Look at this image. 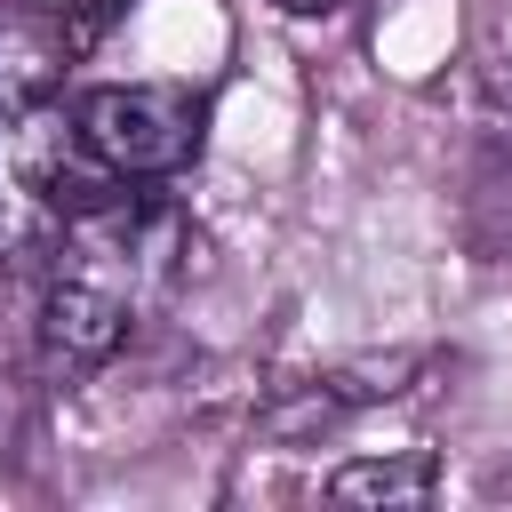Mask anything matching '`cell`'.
Segmentation results:
<instances>
[{
  "label": "cell",
  "mask_w": 512,
  "mask_h": 512,
  "mask_svg": "<svg viewBox=\"0 0 512 512\" xmlns=\"http://www.w3.org/2000/svg\"><path fill=\"white\" fill-rule=\"evenodd\" d=\"M128 184L80 144L72 112L40 104L32 120L0 128V256H48L56 232L104 200H120Z\"/></svg>",
  "instance_id": "obj_1"
},
{
  "label": "cell",
  "mask_w": 512,
  "mask_h": 512,
  "mask_svg": "<svg viewBox=\"0 0 512 512\" xmlns=\"http://www.w3.org/2000/svg\"><path fill=\"white\" fill-rule=\"evenodd\" d=\"M72 128L120 184H160L200 152V96L176 80H104L72 96Z\"/></svg>",
  "instance_id": "obj_2"
},
{
  "label": "cell",
  "mask_w": 512,
  "mask_h": 512,
  "mask_svg": "<svg viewBox=\"0 0 512 512\" xmlns=\"http://www.w3.org/2000/svg\"><path fill=\"white\" fill-rule=\"evenodd\" d=\"M336 504H432L440 496V456L432 448H384V456H344L320 480Z\"/></svg>",
  "instance_id": "obj_5"
},
{
  "label": "cell",
  "mask_w": 512,
  "mask_h": 512,
  "mask_svg": "<svg viewBox=\"0 0 512 512\" xmlns=\"http://www.w3.org/2000/svg\"><path fill=\"white\" fill-rule=\"evenodd\" d=\"M40 8H56V16L72 24V40H88V32L104 24V8H112V0H40Z\"/></svg>",
  "instance_id": "obj_6"
},
{
  "label": "cell",
  "mask_w": 512,
  "mask_h": 512,
  "mask_svg": "<svg viewBox=\"0 0 512 512\" xmlns=\"http://www.w3.org/2000/svg\"><path fill=\"white\" fill-rule=\"evenodd\" d=\"M272 8H288V16H336L344 0H272Z\"/></svg>",
  "instance_id": "obj_7"
},
{
  "label": "cell",
  "mask_w": 512,
  "mask_h": 512,
  "mask_svg": "<svg viewBox=\"0 0 512 512\" xmlns=\"http://www.w3.org/2000/svg\"><path fill=\"white\" fill-rule=\"evenodd\" d=\"M408 376H416V352H384V360L328 368V376H312V384H304V400H296V408H272V432H312V424H336V416H352V408H368V400H392Z\"/></svg>",
  "instance_id": "obj_4"
},
{
  "label": "cell",
  "mask_w": 512,
  "mask_h": 512,
  "mask_svg": "<svg viewBox=\"0 0 512 512\" xmlns=\"http://www.w3.org/2000/svg\"><path fill=\"white\" fill-rule=\"evenodd\" d=\"M72 24L40 0H8L0 8V128L32 120L40 104H56V80H64V56H72Z\"/></svg>",
  "instance_id": "obj_3"
}]
</instances>
